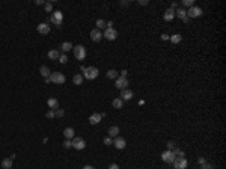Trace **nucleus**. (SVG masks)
<instances>
[{
	"instance_id": "obj_1",
	"label": "nucleus",
	"mask_w": 226,
	"mask_h": 169,
	"mask_svg": "<svg viewBox=\"0 0 226 169\" xmlns=\"http://www.w3.org/2000/svg\"><path fill=\"white\" fill-rule=\"evenodd\" d=\"M98 74H100L98 68H95V67H85V70H83V79L94 80V79L98 77Z\"/></svg>"
},
{
	"instance_id": "obj_2",
	"label": "nucleus",
	"mask_w": 226,
	"mask_h": 169,
	"mask_svg": "<svg viewBox=\"0 0 226 169\" xmlns=\"http://www.w3.org/2000/svg\"><path fill=\"white\" fill-rule=\"evenodd\" d=\"M48 20H50L51 24H55L56 27H60V26H62V21H63V14H62L60 11H55V12H53V14L50 15Z\"/></svg>"
},
{
	"instance_id": "obj_3",
	"label": "nucleus",
	"mask_w": 226,
	"mask_h": 169,
	"mask_svg": "<svg viewBox=\"0 0 226 169\" xmlns=\"http://www.w3.org/2000/svg\"><path fill=\"white\" fill-rule=\"evenodd\" d=\"M72 53H74L77 60H85L88 51H86V48L83 45H75V47H72Z\"/></svg>"
},
{
	"instance_id": "obj_4",
	"label": "nucleus",
	"mask_w": 226,
	"mask_h": 169,
	"mask_svg": "<svg viewBox=\"0 0 226 169\" xmlns=\"http://www.w3.org/2000/svg\"><path fill=\"white\" fill-rule=\"evenodd\" d=\"M185 14H187V18H197V17H201L204 12H202V8H199V6H192L189 8V11H185Z\"/></svg>"
},
{
	"instance_id": "obj_5",
	"label": "nucleus",
	"mask_w": 226,
	"mask_h": 169,
	"mask_svg": "<svg viewBox=\"0 0 226 169\" xmlns=\"http://www.w3.org/2000/svg\"><path fill=\"white\" fill-rule=\"evenodd\" d=\"M65 80H66V77H65L62 73H51V74H50V82H51V83L63 85Z\"/></svg>"
},
{
	"instance_id": "obj_6",
	"label": "nucleus",
	"mask_w": 226,
	"mask_h": 169,
	"mask_svg": "<svg viewBox=\"0 0 226 169\" xmlns=\"http://www.w3.org/2000/svg\"><path fill=\"white\" fill-rule=\"evenodd\" d=\"M72 148H74V150H78V151L85 150V148H86L85 139H83V137H78V136H74V139H72Z\"/></svg>"
},
{
	"instance_id": "obj_7",
	"label": "nucleus",
	"mask_w": 226,
	"mask_h": 169,
	"mask_svg": "<svg viewBox=\"0 0 226 169\" xmlns=\"http://www.w3.org/2000/svg\"><path fill=\"white\" fill-rule=\"evenodd\" d=\"M172 165H174L175 169H185L187 165H189V162H187L185 157H175V160L172 162Z\"/></svg>"
},
{
	"instance_id": "obj_8",
	"label": "nucleus",
	"mask_w": 226,
	"mask_h": 169,
	"mask_svg": "<svg viewBox=\"0 0 226 169\" xmlns=\"http://www.w3.org/2000/svg\"><path fill=\"white\" fill-rule=\"evenodd\" d=\"M116 36H118V30L113 29V27H107V29H105V32L103 33V38H105L107 41H115Z\"/></svg>"
},
{
	"instance_id": "obj_9",
	"label": "nucleus",
	"mask_w": 226,
	"mask_h": 169,
	"mask_svg": "<svg viewBox=\"0 0 226 169\" xmlns=\"http://www.w3.org/2000/svg\"><path fill=\"white\" fill-rule=\"evenodd\" d=\"M115 86L118 88V89H127L128 88V79L127 77H118L116 79V82H115Z\"/></svg>"
},
{
	"instance_id": "obj_10",
	"label": "nucleus",
	"mask_w": 226,
	"mask_h": 169,
	"mask_svg": "<svg viewBox=\"0 0 226 169\" xmlns=\"http://www.w3.org/2000/svg\"><path fill=\"white\" fill-rule=\"evenodd\" d=\"M38 33H41V35H48L50 33V24L48 23H41V24H38V27H36Z\"/></svg>"
},
{
	"instance_id": "obj_11",
	"label": "nucleus",
	"mask_w": 226,
	"mask_h": 169,
	"mask_svg": "<svg viewBox=\"0 0 226 169\" xmlns=\"http://www.w3.org/2000/svg\"><path fill=\"white\" fill-rule=\"evenodd\" d=\"M113 145H115L118 150H124V148L127 147V142H125V139H124V137H119V136H116V137H115V140H113Z\"/></svg>"
},
{
	"instance_id": "obj_12",
	"label": "nucleus",
	"mask_w": 226,
	"mask_h": 169,
	"mask_svg": "<svg viewBox=\"0 0 226 169\" xmlns=\"http://www.w3.org/2000/svg\"><path fill=\"white\" fill-rule=\"evenodd\" d=\"M133 97H134L133 91H130V89L127 88V89H122V91H121V97H119V98H121L122 101H128V100H131Z\"/></svg>"
},
{
	"instance_id": "obj_13",
	"label": "nucleus",
	"mask_w": 226,
	"mask_h": 169,
	"mask_svg": "<svg viewBox=\"0 0 226 169\" xmlns=\"http://www.w3.org/2000/svg\"><path fill=\"white\" fill-rule=\"evenodd\" d=\"M161 160L163 162H166V163H172V162H174L175 160V155H174V152H172V151H164L163 154H161Z\"/></svg>"
},
{
	"instance_id": "obj_14",
	"label": "nucleus",
	"mask_w": 226,
	"mask_h": 169,
	"mask_svg": "<svg viewBox=\"0 0 226 169\" xmlns=\"http://www.w3.org/2000/svg\"><path fill=\"white\" fill-rule=\"evenodd\" d=\"M175 17L181 18L184 23H187V21H189V18H187V14H185V9H182V8H178V9H175Z\"/></svg>"
},
{
	"instance_id": "obj_15",
	"label": "nucleus",
	"mask_w": 226,
	"mask_h": 169,
	"mask_svg": "<svg viewBox=\"0 0 226 169\" xmlns=\"http://www.w3.org/2000/svg\"><path fill=\"white\" fill-rule=\"evenodd\" d=\"M101 113H92L90 116H89V122L92 124V125H97V124H100L101 122Z\"/></svg>"
},
{
	"instance_id": "obj_16",
	"label": "nucleus",
	"mask_w": 226,
	"mask_h": 169,
	"mask_svg": "<svg viewBox=\"0 0 226 169\" xmlns=\"http://www.w3.org/2000/svg\"><path fill=\"white\" fill-rule=\"evenodd\" d=\"M101 38H103V33L98 30V29H94L90 32V40L94 41V42H98V41H101Z\"/></svg>"
},
{
	"instance_id": "obj_17",
	"label": "nucleus",
	"mask_w": 226,
	"mask_h": 169,
	"mask_svg": "<svg viewBox=\"0 0 226 169\" xmlns=\"http://www.w3.org/2000/svg\"><path fill=\"white\" fill-rule=\"evenodd\" d=\"M47 106H48V109H51V110H56V109H59V101H57L56 98H48V100H47Z\"/></svg>"
},
{
	"instance_id": "obj_18",
	"label": "nucleus",
	"mask_w": 226,
	"mask_h": 169,
	"mask_svg": "<svg viewBox=\"0 0 226 169\" xmlns=\"http://www.w3.org/2000/svg\"><path fill=\"white\" fill-rule=\"evenodd\" d=\"M74 128L72 127H66L65 130H63V136H65V139H70V140H72L74 139Z\"/></svg>"
},
{
	"instance_id": "obj_19",
	"label": "nucleus",
	"mask_w": 226,
	"mask_h": 169,
	"mask_svg": "<svg viewBox=\"0 0 226 169\" xmlns=\"http://www.w3.org/2000/svg\"><path fill=\"white\" fill-rule=\"evenodd\" d=\"M163 18H164V21H172L175 18V11L174 9H166V12H164V15H163Z\"/></svg>"
},
{
	"instance_id": "obj_20",
	"label": "nucleus",
	"mask_w": 226,
	"mask_h": 169,
	"mask_svg": "<svg viewBox=\"0 0 226 169\" xmlns=\"http://www.w3.org/2000/svg\"><path fill=\"white\" fill-rule=\"evenodd\" d=\"M47 56H48V59H51V60H57L59 56H60V53H59V50H50Z\"/></svg>"
},
{
	"instance_id": "obj_21",
	"label": "nucleus",
	"mask_w": 226,
	"mask_h": 169,
	"mask_svg": "<svg viewBox=\"0 0 226 169\" xmlns=\"http://www.w3.org/2000/svg\"><path fill=\"white\" fill-rule=\"evenodd\" d=\"M39 73H41V76L44 77V79H50V70H48V67H45V65H42L41 68H39Z\"/></svg>"
},
{
	"instance_id": "obj_22",
	"label": "nucleus",
	"mask_w": 226,
	"mask_h": 169,
	"mask_svg": "<svg viewBox=\"0 0 226 169\" xmlns=\"http://www.w3.org/2000/svg\"><path fill=\"white\" fill-rule=\"evenodd\" d=\"M107 133H109V137H116V136L119 134V128H118L116 125H113V127L109 128V132H107Z\"/></svg>"
},
{
	"instance_id": "obj_23",
	"label": "nucleus",
	"mask_w": 226,
	"mask_h": 169,
	"mask_svg": "<svg viewBox=\"0 0 226 169\" xmlns=\"http://www.w3.org/2000/svg\"><path fill=\"white\" fill-rule=\"evenodd\" d=\"M60 50L63 51V53H68V51H71V50H72V44L66 41V42H63V44L60 45Z\"/></svg>"
},
{
	"instance_id": "obj_24",
	"label": "nucleus",
	"mask_w": 226,
	"mask_h": 169,
	"mask_svg": "<svg viewBox=\"0 0 226 169\" xmlns=\"http://www.w3.org/2000/svg\"><path fill=\"white\" fill-rule=\"evenodd\" d=\"M112 106H113L115 109H122V106H124V101H122L121 98H115V100L112 101Z\"/></svg>"
},
{
	"instance_id": "obj_25",
	"label": "nucleus",
	"mask_w": 226,
	"mask_h": 169,
	"mask_svg": "<svg viewBox=\"0 0 226 169\" xmlns=\"http://www.w3.org/2000/svg\"><path fill=\"white\" fill-rule=\"evenodd\" d=\"M105 76H107V79H115V80H116L118 77H119V73H118L116 70H109Z\"/></svg>"
},
{
	"instance_id": "obj_26",
	"label": "nucleus",
	"mask_w": 226,
	"mask_h": 169,
	"mask_svg": "<svg viewBox=\"0 0 226 169\" xmlns=\"http://www.w3.org/2000/svg\"><path fill=\"white\" fill-rule=\"evenodd\" d=\"M2 168L3 169H11L12 168V159L9 157V159H5L3 162H2Z\"/></svg>"
},
{
	"instance_id": "obj_27",
	"label": "nucleus",
	"mask_w": 226,
	"mask_h": 169,
	"mask_svg": "<svg viewBox=\"0 0 226 169\" xmlns=\"http://www.w3.org/2000/svg\"><path fill=\"white\" fill-rule=\"evenodd\" d=\"M72 82H74V85H82L83 83V76L82 74H75L72 77Z\"/></svg>"
},
{
	"instance_id": "obj_28",
	"label": "nucleus",
	"mask_w": 226,
	"mask_h": 169,
	"mask_svg": "<svg viewBox=\"0 0 226 169\" xmlns=\"http://www.w3.org/2000/svg\"><path fill=\"white\" fill-rule=\"evenodd\" d=\"M181 40H182V36H181V35H178V33H175V35H172V36H170V41L174 42V44L181 42Z\"/></svg>"
},
{
	"instance_id": "obj_29",
	"label": "nucleus",
	"mask_w": 226,
	"mask_h": 169,
	"mask_svg": "<svg viewBox=\"0 0 226 169\" xmlns=\"http://www.w3.org/2000/svg\"><path fill=\"white\" fill-rule=\"evenodd\" d=\"M172 152H174V155H175V157H184V155H185V152H184L182 150H179V148H175V150H172Z\"/></svg>"
},
{
	"instance_id": "obj_30",
	"label": "nucleus",
	"mask_w": 226,
	"mask_h": 169,
	"mask_svg": "<svg viewBox=\"0 0 226 169\" xmlns=\"http://www.w3.org/2000/svg\"><path fill=\"white\" fill-rule=\"evenodd\" d=\"M103 27H105V21L101 20V18H98V20H97V29L100 30V29H103Z\"/></svg>"
},
{
	"instance_id": "obj_31",
	"label": "nucleus",
	"mask_w": 226,
	"mask_h": 169,
	"mask_svg": "<svg viewBox=\"0 0 226 169\" xmlns=\"http://www.w3.org/2000/svg\"><path fill=\"white\" fill-rule=\"evenodd\" d=\"M45 116H47L48 119H53V118H56V115H55V110L48 109V110H47V113H45Z\"/></svg>"
},
{
	"instance_id": "obj_32",
	"label": "nucleus",
	"mask_w": 226,
	"mask_h": 169,
	"mask_svg": "<svg viewBox=\"0 0 226 169\" xmlns=\"http://www.w3.org/2000/svg\"><path fill=\"white\" fill-rule=\"evenodd\" d=\"M60 63H66V62H68V56H66L65 53H62L60 56H59V59H57Z\"/></svg>"
},
{
	"instance_id": "obj_33",
	"label": "nucleus",
	"mask_w": 226,
	"mask_h": 169,
	"mask_svg": "<svg viewBox=\"0 0 226 169\" xmlns=\"http://www.w3.org/2000/svg\"><path fill=\"white\" fill-rule=\"evenodd\" d=\"M55 115L57 116V118H62V116L65 115V110H63V109H56V110H55Z\"/></svg>"
},
{
	"instance_id": "obj_34",
	"label": "nucleus",
	"mask_w": 226,
	"mask_h": 169,
	"mask_svg": "<svg viewBox=\"0 0 226 169\" xmlns=\"http://www.w3.org/2000/svg\"><path fill=\"white\" fill-rule=\"evenodd\" d=\"M193 3H194L193 0H182V5H184V6H187V8H192V6H194Z\"/></svg>"
},
{
	"instance_id": "obj_35",
	"label": "nucleus",
	"mask_w": 226,
	"mask_h": 169,
	"mask_svg": "<svg viewBox=\"0 0 226 169\" xmlns=\"http://www.w3.org/2000/svg\"><path fill=\"white\" fill-rule=\"evenodd\" d=\"M71 147H72V140L66 139V140L63 142V148H71Z\"/></svg>"
},
{
	"instance_id": "obj_36",
	"label": "nucleus",
	"mask_w": 226,
	"mask_h": 169,
	"mask_svg": "<svg viewBox=\"0 0 226 169\" xmlns=\"http://www.w3.org/2000/svg\"><path fill=\"white\" fill-rule=\"evenodd\" d=\"M175 148H176V145H175V142H172V140H170V142H167V150H169V151H172V150H175Z\"/></svg>"
},
{
	"instance_id": "obj_37",
	"label": "nucleus",
	"mask_w": 226,
	"mask_h": 169,
	"mask_svg": "<svg viewBox=\"0 0 226 169\" xmlns=\"http://www.w3.org/2000/svg\"><path fill=\"white\" fill-rule=\"evenodd\" d=\"M202 166V169H214V166H212L211 163H208V162H205L204 165H201Z\"/></svg>"
},
{
	"instance_id": "obj_38",
	"label": "nucleus",
	"mask_w": 226,
	"mask_h": 169,
	"mask_svg": "<svg viewBox=\"0 0 226 169\" xmlns=\"http://www.w3.org/2000/svg\"><path fill=\"white\" fill-rule=\"evenodd\" d=\"M103 142H104V145H112V144H113L112 137H109V136H107V137H104V140H103Z\"/></svg>"
},
{
	"instance_id": "obj_39",
	"label": "nucleus",
	"mask_w": 226,
	"mask_h": 169,
	"mask_svg": "<svg viewBox=\"0 0 226 169\" xmlns=\"http://www.w3.org/2000/svg\"><path fill=\"white\" fill-rule=\"evenodd\" d=\"M44 8H45V12H51V11H53V5H51V3H45Z\"/></svg>"
},
{
	"instance_id": "obj_40",
	"label": "nucleus",
	"mask_w": 226,
	"mask_h": 169,
	"mask_svg": "<svg viewBox=\"0 0 226 169\" xmlns=\"http://www.w3.org/2000/svg\"><path fill=\"white\" fill-rule=\"evenodd\" d=\"M109 169H121V168H119L116 163H112V165H109Z\"/></svg>"
},
{
	"instance_id": "obj_41",
	"label": "nucleus",
	"mask_w": 226,
	"mask_h": 169,
	"mask_svg": "<svg viewBox=\"0 0 226 169\" xmlns=\"http://www.w3.org/2000/svg\"><path fill=\"white\" fill-rule=\"evenodd\" d=\"M197 162H199V165H204L207 160H205V157H199V159H197Z\"/></svg>"
},
{
	"instance_id": "obj_42",
	"label": "nucleus",
	"mask_w": 226,
	"mask_h": 169,
	"mask_svg": "<svg viewBox=\"0 0 226 169\" xmlns=\"http://www.w3.org/2000/svg\"><path fill=\"white\" fill-rule=\"evenodd\" d=\"M169 38H170V36H169L167 33H163V35H161V40H164V41H166V40H169Z\"/></svg>"
},
{
	"instance_id": "obj_43",
	"label": "nucleus",
	"mask_w": 226,
	"mask_h": 169,
	"mask_svg": "<svg viewBox=\"0 0 226 169\" xmlns=\"http://www.w3.org/2000/svg\"><path fill=\"white\" fill-rule=\"evenodd\" d=\"M127 74H128L127 70H122V71H121V77H127Z\"/></svg>"
},
{
	"instance_id": "obj_44",
	"label": "nucleus",
	"mask_w": 226,
	"mask_h": 169,
	"mask_svg": "<svg viewBox=\"0 0 226 169\" xmlns=\"http://www.w3.org/2000/svg\"><path fill=\"white\" fill-rule=\"evenodd\" d=\"M139 5H142V6L148 5V0H140V2H139Z\"/></svg>"
},
{
	"instance_id": "obj_45",
	"label": "nucleus",
	"mask_w": 226,
	"mask_h": 169,
	"mask_svg": "<svg viewBox=\"0 0 226 169\" xmlns=\"http://www.w3.org/2000/svg\"><path fill=\"white\" fill-rule=\"evenodd\" d=\"M83 169H95V168H94V166H90V165H85Z\"/></svg>"
},
{
	"instance_id": "obj_46",
	"label": "nucleus",
	"mask_w": 226,
	"mask_h": 169,
	"mask_svg": "<svg viewBox=\"0 0 226 169\" xmlns=\"http://www.w3.org/2000/svg\"><path fill=\"white\" fill-rule=\"evenodd\" d=\"M36 5H45L44 0H36Z\"/></svg>"
},
{
	"instance_id": "obj_47",
	"label": "nucleus",
	"mask_w": 226,
	"mask_h": 169,
	"mask_svg": "<svg viewBox=\"0 0 226 169\" xmlns=\"http://www.w3.org/2000/svg\"><path fill=\"white\" fill-rule=\"evenodd\" d=\"M121 5H122V6H128V5H130V2H127V0H124V2H121Z\"/></svg>"
},
{
	"instance_id": "obj_48",
	"label": "nucleus",
	"mask_w": 226,
	"mask_h": 169,
	"mask_svg": "<svg viewBox=\"0 0 226 169\" xmlns=\"http://www.w3.org/2000/svg\"><path fill=\"white\" fill-rule=\"evenodd\" d=\"M105 26H107V27H112L113 23H112V21H107V23H105Z\"/></svg>"
}]
</instances>
